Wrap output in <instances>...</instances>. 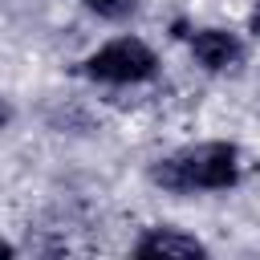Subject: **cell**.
<instances>
[{
	"label": "cell",
	"mask_w": 260,
	"mask_h": 260,
	"mask_svg": "<svg viewBox=\"0 0 260 260\" xmlns=\"http://www.w3.org/2000/svg\"><path fill=\"white\" fill-rule=\"evenodd\" d=\"M138 260H158V256H207V244L187 236V232H171V228H150L138 244H134Z\"/></svg>",
	"instance_id": "obj_4"
},
{
	"label": "cell",
	"mask_w": 260,
	"mask_h": 260,
	"mask_svg": "<svg viewBox=\"0 0 260 260\" xmlns=\"http://www.w3.org/2000/svg\"><path fill=\"white\" fill-rule=\"evenodd\" d=\"M252 32L260 37V4H256V12H252Z\"/></svg>",
	"instance_id": "obj_6"
},
{
	"label": "cell",
	"mask_w": 260,
	"mask_h": 260,
	"mask_svg": "<svg viewBox=\"0 0 260 260\" xmlns=\"http://www.w3.org/2000/svg\"><path fill=\"white\" fill-rule=\"evenodd\" d=\"M158 69V57L146 41L138 37H118V41H106L102 49H93L85 61H81V73L93 77V81H110V85H134V81H146L154 77Z\"/></svg>",
	"instance_id": "obj_2"
},
{
	"label": "cell",
	"mask_w": 260,
	"mask_h": 260,
	"mask_svg": "<svg viewBox=\"0 0 260 260\" xmlns=\"http://www.w3.org/2000/svg\"><path fill=\"white\" fill-rule=\"evenodd\" d=\"M150 183L162 191H228L240 183V150L232 142H199L150 162Z\"/></svg>",
	"instance_id": "obj_1"
},
{
	"label": "cell",
	"mask_w": 260,
	"mask_h": 260,
	"mask_svg": "<svg viewBox=\"0 0 260 260\" xmlns=\"http://www.w3.org/2000/svg\"><path fill=\"white\" fill-rule=\"evenodd\" d=\"M98 16H106V20H126L130 12H134V0H85Z\"/></svg>",
	"instance_id": "obj_5"
},
{
	"label": "cell",
	"mask_w": 260,
	"mask_h": 260,
	"mask_svg": "<svg viewBox=\"0 0 260 260\" xmlns=\"http://www.w3.org/2000/svg\"><path fill=\"white\" fill-rule=\"evenodd\" d=\"M191 57L207 73H228V69H236L244 61V45L228 28H195L191 32Z\"/></svg>",
	"instance_id": "obj_3"
}]
</instances>
